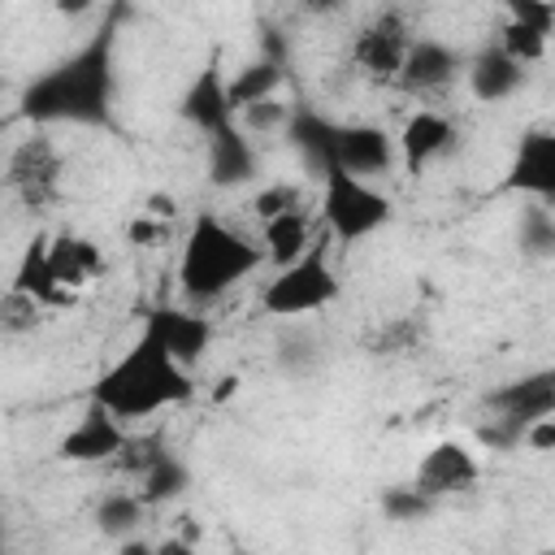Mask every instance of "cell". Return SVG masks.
I'll return each mask as SVG.
<instances>
[{"label": "cell", "mask_w": 555, "mask_h": 555, "mask_svg": "<svg viewBox=\"0 0 555 555\" xmlns=\"http://www.w3.org/2000/svg\"><path fill=\"white\" fill-rule=\"evenodd\" d=\"M113 56L117 26L104 22L82 48L35 74L17 100L30 126H108L113 121Z\"/></svg>", "instance_id": "1"}, {"label": "cell", "mask_w": 555, "mask_h": 555, "mask_svg": "<svg viewBox=\"0 0 555 555\" xmlns=\"http://www.w3.org/2000/svg\"><path fill=\"white\" fill-rule=\"evenodd\" d=\"M195 395L191 369H182L160 343L139 334L95 382H91V403L108 408L117 421H143L165 408H178Z\"/></svg>", "instance_id": "2"}, {"label": "cell", "mask_w": 555, "mask_h": 555, "mask_svg": "<svg viewBox=\"0 0 555 555\" xmlns=\"http://www.w3.org/2000/svg\"><path fill=\"white\" fill-rule=\"evenodd\" d=\"M264 264V247L238 234L230 221L199 212L182 238L178 256V291L191 304H217L225 291H234L243 278H251Z\"/></svg>", "instance_id": "3"}, {"label": "cell", "mask_w": 555, "mask_h": 555, "mask_svg": "<svg viewBox=\"0 0 555 555\" xmlns=\"http://www.w3.org/2000/svg\"><path fill=\"white\" fill-rule=\"evenodd\" d=\"M390 199L373 182L351 178L343 169L321 173V221L338 243H364L390 221Z\"/></svg>", "instance_id": "4"}, {"label": "cell", "mask_w": 555, "mask_h": 555, "mask_svg": "<svg viewBox=\"0 0 555 555\" xmlns=\"http://www.w3.org/2000/svg\"><path fill=\"white\" fill-rule=\"evenodd\" d=\"M61 178H65V156L61 147L43 134V130H30L26 139H17L9 147V160H4V191L30 208V212H43L61 199Z\"/></svg>", "instance_id": "5"}, {"label": "cell", "mask_w": 555, "mask_h": 555, "mask_svg": "<svg viewBox=\"0 0 555 555\" xmlns=\"http://www.w3.org/2000/svg\"><path fill=\"white\" fill-rule=\"evenodd\" d=\"M338 291H343V282H338V273L330 269L325 247L317 243L299 264L278 269V273L264 282L260 308L273 312V317H308V312L330 308V304L338 299Z\"/></svg>", "instance_id": "6"}, {"label": "cell", "mask_w": 555, "mask_h": 555, "mask_svg": "<svg viewBox=\"0 0 555 555\" xmlns=\"http://www.w3.org/2000/svg\"><path fill=\"white\" fill-rule=\"evenodd\" d=\"M412 39L416 35L408 30L403 13L386 9V13H377L373 22H364L356 30V39H351V65L364 78H373V82H399L403 61L412 52Z\"/></svg>", "instance_id": "7"}, {"label": "cell", "mask_w": 555, "mask_h": 555, "mask_svg": "<svg viewBox=\"0 0 555 555\" xmlns=\"http://www.w3.org/2000/svg\"><path fill=\"white\" fill-rule=\"evenodd\" d=\"M399 165V139L377 126V121H338V139H334V169L351 173V178H382Z\"/></svg>", "instance_id": "8"}, {"label": "cell", "mask_w": 555, "mask_h": 555, "mask_svg": "<svg viewBox=\"0 0 555 555\" xmlns=\"http://www.w3.org/2000/svg\"><path fill=\"white\" fill-rule=\"evenodd\" d=\"M139 334H147L152 343H160L182 369L199 364L208 343H212V321L195 308H173V304H156L143 312V325Z\"/></svg>", "instance_id": "9"}, {"label": "cell", "mask_w": 555, "mask_h": 555, "mask_svg": "<svg viewBox=\"0 0 555 555\" xmlns=\"http://www.w3.org/2000/svg\"><path fill=\"white\" fill-rule=\"evenodd\" d=\"M503 186L533 199V204H546V208L555 204V130H525L520 134Z\"/></svg>", "instance_id": "10"}, {"label": "cell", "mask_w": 555, "mask_h": 555, "mask_svg": "<svg viewBox=\"0 0 555 555\" xmlns=\"http://www.w3.org/2000/svg\"><path fill=\"white\" fill-rule=\"evenodd\" d=\"M486 412L490 416H503V421H516V425H533V421H546L555 416V364L546 369H533V373H520L503 386H494L486 395Z\"/></svg>", "instance_id": "11"}, {"label": "cell", "mask_w": 555, "mask_h": 555, "mask_svg": "<svg viewBox=\"0 0 555 555\" xmlns=\"http://www.w3.org/2000/svg\"><path fill=\"white\" fill-rule=\"evenodd\" d=\"M121 451H126V429H121V421H117L108 408L91 403V399H87L78 425L56 442V455L69 460V464H104V460H117Z\"/></svg>", "instance_id": "12"}, {"label": "cell", "mask_w": 555, "mask_h": 555, "mask_svg": "<svg viewBox=\"0 0 555 555\" xmlns=\"http://www.w3.org/2000/svg\"><path fill=\"white\" fill-rule=\"evenodd\" d=\"M204 169H208V182L221 186V191H234L243 182H251L260 173V152H256V139L230 121L221 126L217 134L204 139Z\"/></svg>", "instance_id": "13"}, {"label": "cell", "mask_w": 555, "mask_h": 555, "mask_svg": "<svg viewBox=\"0 0 555 555\" xmlns=\"http://www.w3.org/2000/svg\"><path fill=\"white\" fill-rule=\"evenodd\" d=\"M477 477H481L477 455H473L464 442L442 438V442H434V447L421 455L412 486H416V490H425L429 499H447V494H464Z\"/></svg>", "instance_id": "14"}, {"label": "cell", "mask_w": 555, "mask_h": 555, "mask_svg": "<svg viewBox=\"0 0 555 555\" xmlns=\"http://www.w3.org/2000/svg\"><path fill=\"white\" fill-rule=\"evenodd\" d=\"M460 69H468V61H464L451 43H442V39H434V35H416V39H412V52H408V61H403L399 87H403L408 95H434V91L451 87V82L460 78Z\"/></svg>", "instance_id": "15"}, {"label": "cell", "mask_w": 555, "mask_h": 555, "mask_svg": "<svg viewBox=\"0 0 555 555\" xmlns=\"http://www.w3.org/2000/svg\"><path fill=\"white\" fill-rule=\"evenodd\" d=\"M455 139H460V130H455V121L447 113L416 108L399 130V165L408 173H425L434 160H442L455 147Z\"/></svg>", "instance_id": "16"}, {"label": "cell", "mask_w": 555, "mask_h": 555, "mask_svg": "<svg viewBox=\"0 0 555 555\" xmlns=\"http://www.w3.org/2000/svg\"><path fill=\"white\" fill-rule=\"evenodd\" d=\"M178 113H182V121H186L191 130H199L204 139L217 134L221 126L238 121L234 108H230V95H225V74H221L217 65H204V69L186 82V91H182V100H178Z\"/></svg>", "instance_id": "17"}, {"label": "cell", "mask_w": 555, "mask_h": 555, "mask_svg": "<svg viewBox=\"0 0 555 555\" xmlns=\"http://www.w3.org/2000/svg\"><path fill=\"white\" fill-rule=\"evenodd\" d=\"M468 91L481 100V104H503L507 95H516L525 87V65L512 61L499 43H486L473 61H468Z\"/></svg>", "instance_id": "18"}, {"label": "cell", "mask_w": 555, "mask_h": 555, "mask_svg": "<svg viewBox=\"0 0 555 555\" xmlns=\"http://www.w3.org/2000/svg\"><path fill=\"white\" fill-rule=\"evenodd\" d=\"M134 477H139V499L147 507H160V503H173L191 490V468L182 455L165 451V447H147L143 460H134Z\"/></svg>", "instance_id": "19"}, {"label": "cell", "mask_w": 555, "mask_h": 555, "mask_svg": "<svg viewBox=\"0 0 555 555\" xmlns=\"http://www.w3.org/2000/svg\"><path fill=\"white\" fill-rule=\"evenodd\" d=\"M52 273H56V286L74 299L82 286H91L104 273V251L87 234H56L52 238Z\"/></svg>", "instance_id": "20"}, {"label": "cell", "mask_w": 555, "mask_h": 555, "mask_svg": "<svg viewBox=\"0 0 555 555\" xmlns=\"http://www.w3.org/2000/svg\"><path fill=\"white\" fill-rule=\"evenodd\" d=\"M9 291H22L30 299H39L43 308H56V304H74L61 286H56V273H52V238L48 234H35L13 269V282Z\"/></svg>", "instance_id": "21"}, {"label": "cell", "mask_w": 555, "mask_h": 555, "mask_svg": "<svg viewBox=\"0 0 555 555\" xmlns=\"http://www.w3.org/2000/svg\"><path fill=\"white\" fill-rule=\"evenodd\" d=\"M286 82V61L282 56H256L247 65H238L234 74H225V95H230V108L234 117L260 100H273Z\"/></svg>", "instance_id": "22"}, {"label": "cell", "mask_w": 555, "mask_h": 555, "mask_svg": "<svg viewBox=\"0 0 555 555\" xmlns=\"http://www.w3.org/2000/svg\"><path fill=\"white\" fill-rule=\"evenodd\" d=\"M260 247H264V264L273 269H291L299 264L317 243H312V221L308 212H286V217H273L260 225Z\"/></svg>", "instance_id": "23"}, {"label": "cell", "mask_w": 555, "mask_h": 555, "mask_svg": "<svg viewBox=\"0 0 555 555\" xmlns=\"http://www.w3.org/2000/svg\"><path fill=\"white\" fill-rule=\"evenodd\" d=\"M286 139L299 147V156H304L317 173H330V169H334L338 121H330V117H321V113H308V108H295V121H291Z\"/></svg>", "instance_id": "24"}, {"label": "cell", "mask_w": 555, "mask_h": 555, "mask_svg": "<svg viewBox=\"0 0 555 555\" xmlns=\"http://www.w3.org/2000/svg\"><path fill=\"white\" fill-rule=\"evenodd\" d=\"M143 516H147V503L139 499V490H108V494L95 503V512H91L95 529H100L104 538H113V542L139 538Z\"/></svg>", "instance_id": "25"}, {"label": "cell", "mask_w": 555, "mask_h": 555, "mask_svg": "<svg viewBox=\"0 0 555 555\" xmlns=\"http://www.w3.org/2000/svg\"><path fill=\"white\" fill-rule=\"evenodd\" d=\"M516 247L529 260H555V212L546 204H529L516 221Z\"/></svg>", "instance_id": "26"}, {"label": "cell", "mask_w": 555, "mask_h": 555, "mask_svg": "<svg viewBox=\"0 0 555 555\" xmlns=\"http://www.w3.org/2000/svg\"><path fill=\"white\" fill-rule=\"evenodd\" d=\"M438 507V499H429L425 490H416L412 481L403 486H386L382 490V516L395 520V525H416V520H429V512Z\"/></svg>", "instance_id": "27"}, {"label": "cell", "mask_w": 555, "mask_h": 555, "mask_svg": "<svg viewBox=\"0 0 555 555\" xmlns=\"http://www.w3.org/2000/svg\"><path fill=\"white\" fill-rule=\"evenodd\" d=\"M512 61H520V65H533V61H542L546 56V43H551V35H542L538 26H525V22H516V17H507L503 26H499V39H494Z\"/></svg>", "instance_id": "28"}, {"label": "cell", "mask_w": 555, "mask_h": 555, "mask_svg": "<svg viewBox=\"0 0 555 555\" xmlns=\"http://www.w3.org/2000/svg\"><path fill=\"white\" fill-rule=\"evenodd\" d=\"M43 321V304L22 295V291H4L0 299V334L4 338H22V334H35Z\"/></svg>", "instance_id": "29"}, {"label": "cell", "mask_w": 555, "mask_h": 555, "mask_svg": "<svg viewBox=\"0 0 555 555\" xmlns=\"http://www.w3.org/2000/svg\"><path fill=\"white\" fill-rule=\"evenodd\" d=\"M291 121H295V108L282 100V95H273V100H260V104H251V108H243L238 113V126L256 139V134H286L291 130Z\"/></svg>", "instance_id": "30"}, {"label": "cell", "mask_w": 555, "mask_h": 555, "mask_svg": "<svg viewBox=\"0 0 555 555\" xmlns=\"http://www.w3.org/2000/svg\"><path fill=\"white\" fill-rule=\"evenodd\" d=\"M273 364L282 373H291V377H304V373H312L321 364V343L312 334H286L278 343V351H273Z\"/></svg>", "instance_id": "31"}, {"label": "cell", "mask_w": 555, "mask_h": 555, "mask_svg": "<svg viewBox=\"0 0 555 555\" xmlns=\"http://www.w3.org/2000/svg\"><path fill=\"white\" fill-rule=\"evenodd\" d=\"M251 208H256V217H260V225H264V221H273V217L299 212V208H304V191H299L295 182H269L264 191H256Z\"/></svg>", "instance_id": "32"}, {"label": "cell", "mask_w": 555, "mask_h": 555, "mask_svg": "<svg viewBox=\"0 0 555 555\" xmlns=\"http://www.w3.org/2000/svg\"><path fill=\"white\" fill-rule=\"evenodd\" d=\"M477 438L486 442V451H512L525 442V425L503 421V416H486V425L477 429Z\"/></svg>", "instance_id": "33"}, {"label": "cell", "mask_w": 555, "mask_h": 555, "mask_svg": "<svg viewBox=\"0 0 555 555\" xmlns=\"http://www.w3.org/2000/svg\"><path fill=\"white\" fill-rule=\"evenodd\" d=\"M525 447H529V451H555V416L533 421V425L525 429Z\"/></svg>", "instance_id": "34"}, {"label": "cell", "mask_w": 555, "mask_h": 555, "mask_svg": "<svg viewBox=\"0 0 555 555\" xmlns=\"http://www.w3.org/2000/svg\"><path fill=\"white\" fill-rule=\"evenodd\" d=\"M130 243H139V247H156L160 238H165V225H156V221H147V217H139V221H130Z\"/></svg>", "instance_id": "35"}, {"label": "cell", "mask_w": 555, "mask_h": 555, "mask_svg": "<svg viewBox=\"0 0 555 555\" xmlns=\"http://www.w3.org/2000/svg\"><path fill=\"white\" fill-rule=\"evenodd\" d=\"M156 555H195V546L186 542V538H165V542H156Z\"/></svg>", "instance_id": "36"}, {"label": "cell", "mask_w": 555, "mask_h": 555, "mask_svg": "<svg viewBox=\"0 0 555 555\" xmlns=\"http://www.w3.org/2000/svg\"><path fill=\"white\" fill-rule=\"evenodd\" d=\"M117 555H156V546L143 538H126V542H117Z\"/></svg>", "instance_id": "37"}, {"label": "cell", "mask_w": 555, "mask_h": 555, "mask_svg": "<svg viewBox=\"0 0 555 555\" xmlns=\"http://www.w3.org/2000/svg\"><path fill=\"white\" fill-rule=\"evenodd\" d=\"M546 555H555V551H546Z\"/></svg>", "instance_id": "38"}]
</instances>
